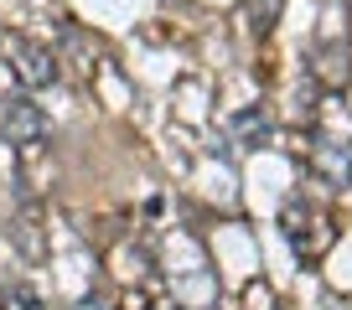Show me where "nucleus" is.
Listing matches in <instances>:
<instances>
[{
	"instance_id": "obj_1",
	"label": "nucleus",
	"mask_w": 352,
	"mask_h": 310,
	"mask_svg": "<svg viewBox=\"0 0 352 310\" xmlns=\"http://www.w3.org/2000/svg\"><path fill=\"white\" fill-rule=\"evenodd\" d=\"M280 228H285L290 248H296L300 259L327 254V243H331V222H327V212L311 207L306 197H290L285 207H280Z\"/></svg>"
},
{
	"instance_id": "obj_2",
	"label": "nucleus",
	"mask_w": 352,
	"mask_h": 310,
	"mask_svg": "<svg viewBox=\"0 0 352 310\" xmlns=\"http://www.w3.org/2000/svg\"><path fill=\"white\" fill-rule=\"evenodd\" d=\"M311 171L331 187L352 181V134L331 124V109H327V124H316V134H311Z\"/></svg>"
},
{
	"instance_id": "obj_3",
	"label": "nucleus",
	"mask_w": 352,
	"mask_h": 310,
	"mask_svg": "<svg viewBox=\"0 0 352 310\" xmlns=\"http://www.w3.org/2000/svg\"><path fill=\"white\" fill-rule=\"evenodd\" d=\"M6 62H11L16 83H21V88H32V93L57 83V57H52V47L32 42V36H6Z\"/></svg>"
},
{
	"instance_id": "obj_6",
	"label": "nucleus",
	"mask_w": 352,
	"mask_h": 310,
	"mask_svg": "<svg viewBox=\"0 0 352 310\" xmlns=\"http://www.w3.org/2000/svg\"><path fill=\"white\" fill-rule=\"evenodd\" d=\"M0 310H47L42 295H36L32 285H6V295H0Z\"/></svg>"
},
{
	"instance_id": "obj_7",
	"label": "nucleus",
	"mask_w": 352,
	"mask_h": 310,
	"mask_svg": "<svg viewBox=\"0 0 352 310\" xmlns=\"http://www.w3.org/2000/svg\"><path fill=\"white\" fill-rule=\"evenodd\" d=\"M342 5H347V16H352V0H342Z\"/></svg>"
},
{
	"instance_id": "obj_4",
	"label": "nucleus",
	"mask_w": 352,
	"mask_h": 310,
	"mask_svg": "<svg viewBox=\"0 0 352 310\" xmlns=\"http://www.w3.org/2000/svg\"><path fill=\"white\" fill-rule=\"evenodd\" d=\"M0 140L11 150H36L47 140V114L32 99H6V109H0Z\"/></svg>"
},
{
	"instance_id": "obj_5",
	"label": "nucleus",
	"mask_w": 352,
	"mask_h": 310,
	"mask_svg": "<svg viewBox=\"0 0 352 310\" xmlns=\"http://www.w3.org/2000/svg\"><path fill=\"white\" fill-rule=\"evenodd\" d=\"M280 5H285V0H249V26H254V36H270V32H275Z\"/></svg>"
}]
</instances>
